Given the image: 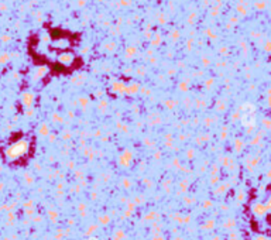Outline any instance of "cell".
I'll return each instance as SVG.
<instances>
[{
    "instance_id": "6da1fadb",
    "label": "cell",
    "mask_w": 271,
    "mask_h": 240,
    "mask_svg": "<svg viewBox=\"0 0 271 240\" xmlns=\"http://www.w3.org/2000/svg\"><path fill=\"white\" fill-rule=\"evenodd\" d=\"M30 151V140L28 138H20L17 141H13L4 148V157L8 161H16L23 158Z\"/></svg>"
},
{
    "instance_id": "7a4b0ae2",
    "label": "cell",
    "mask_w": 271,
    "mask_h": 240,
    "mask_svg": "<svg viewBox=\"0 0 271 240\" xmlns=\"http://www.w3.org/2000/svg\"><path fill=\"white\" fill-rule=\"evenodd\" d=\"M73 61H75V55L72 52H61L58 55V62L65 67H69Z\"/></svg>"
},
{
    "instance_id": "3957f363",
    "label": "cell",
    "mask_w": 271,
    "mask_h": 240,
    "mask_svg": "<svg viewBox=\"0 0 271 240\" xmlns=\"http://www.w3.org/2000/svg\"><path fill=\"white\" fill-rule=\"evenodd\" d=\"M267 208H268V209H271V198L268 199V202H267Z\"/></svg>"
},
{
    "instance_id": "277c9868",
    "label": "cell",
    "mask_w": 271,
    "mask_h": 240,
    "mask_svg": "<svg viewBox=\"0 0 271 240\" xmlns=\"http://www.w3.org/2000/svg\"><path fill=\"white\" fill-rule=\"evenodd\" d=\"M88 240H98V239H96V237H89Z\"/></svg>"
},
{
    "instance_id": "5b68a950",
    "label": "cell",
    "mask_w": 271,
    "mask_h": 240,
    "mask_svg": "<svg viewBox=\"0 0 271 240\" xmlns=\"http://www.w3.org/2000/svg\"><path fill=\"white\" fill-rule=\"evenodd\" d=\"M258 240H267V239H258Z\"/></svg>"
}]
</instances>
